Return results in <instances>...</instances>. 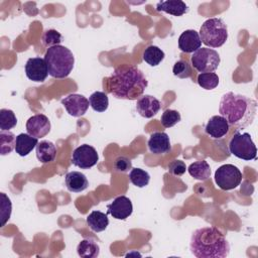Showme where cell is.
Wrapping results in <instances>:
<instances>
[{
  "instance_id": "ffe728a7",
  "label": "cell",
  "mask_w": 258,
  "mask_h": 258,
  "mask_svg": "<svg viewBox=\"0 0 258 258\" xmlns=\"http://www.w3.org/2000/svg\"><path fill=\"white\" fill-rule=\"evenodd\" d=\"M156 10L173 16H181L188 11V6L180 0H167L158 2L156 4Z\"/></svg>"
},
{
  "instance_id": "277c9868",
  "label": "cell",
  "mask_w": 258,
  "mask_h": 258,
  "mask_svg": "<svg viewBox=\"0 0 258 258\" xmlns=\"http://www.w3.org/2000/svg\"><path fill=\"white\" fill-rule=\"evenodd\" d=\"M43 58L47 64L48 75L52 78H67L74 69L75 56L67 46L55 45L47 48Z\"/></svg>"
},
{
  "instance_id": "f1b7e54d",
  "label": "cell",
  "mask_w": 258,
  "mask_h": 258,
  "mask_svg": "<svg viewBox=\"0 0 258 258\" xmlns=\"http://www.w3.org/2000/svg\"><path fill=\"white\" fill-rule=\"evenodd\" d=\"M17 124V118L12 110L1 109L0 110V129L2 131H9Z\"/></svg>"
},
{
  "instance_id": "7a4b0ae2",
  "label": "cell",
  "mask_w": 258,
  "mask_h": 258,
  "mask_svg": "<svg viewBox=\"0 0 258 258\" xmlns=\"http://www.w3.org/2000/svg\"><path fill=\"white\" fill-rule=\"evenodd\" d=\"M257 112V102L245 95L233 92L225 93L220 100L219 113L229 125L246 128L254 121Z\"/></svg>"
},
{
  "instance_id": "6da1fadb",
  "label": "cell",
  "mask_w": 258,
  "mask_h": 258,
  "mask_svg": "<svg viewBox=\"0 0 258 258\" xmlns=\"http://www.w3.org/2000/svg\"><path fill=\"white\" fill-rule=\"evenodd\" d=\"M148 82L136 66L122 64L116 68L113 73L103 79V89L106 93L122 100H138Z\"/></svg>"
},
{
  "instance_id": "83f0119b",
  "label": "cell",
  "mask_w": 258,
  "mask_h": 258,
  "mask_svg": "<svg viewBox=\"0 0 258 258\" xmlns=\"http://www.w3.org/2000/svg\"><path fill=\"white\" fill-rule=\"evenodd\" d=\"M129 179L137 187H144L149 183L150 175L146 170L141 168H132L129 173Z\"/></svg>"
},
{
  "instance_id": "f546056e",
  "label": "cell",
  "mask_w": 258,
  "mask_h": 258,
  "mask_svg": "<svg viewBox=\"0 0 258 258\" xmlns=\"http://www.w3.org/2000/svg\"><path fill=\"white\" fill-rule=\"evenodd\" d=\"M200 87L205 90H213L219 85V77L216 73H202L197 80Z\"/></svg>"
},
{
  "instance_id": "5b68a950",
  "label": "cell",
  "mask_w": 258,
  "mask_h": 258,
  "mask_svg": "<svg viewBox=\"0 0 258 258\" xmlns=\"http://www.w3.org/2000/svg\"><path fill=\"white\" fill-rule=\"evenodd\" d=\"M199 35L205 45L216 48L227 41L228 28L221 18H210L202 24Z\"/></svg>"
},
{
  "instance_id": "7402d4cb",
  "label": "cell",
  "mask_w": 258,
  "mask_h": 258,
  "mask_svg": "<svg viewBox=\"0 0 258 258\" xmlns=\"http://www.w3.org/2000/svg\"><path fill=\"white\" fill-rule=\"evenodd\" d=\"M77 252L80 257L96 258L100 254V247L94 239L86 238L79 243L77 247Z\"/></svg>"
},
{
  "instance_id": "cb8c5ba5",
  "label": "cell",
  "mask_w": 258,
  "mask_h": 258,
  "mask_svg": "<svg viewBox=\"0 0 258 258\" xmlns=\"http://www.w3.org/2000/svg\"><path fill=\"white\" fill-rule=\"evenodd\" d=\"M187 171L191 177L202 181L207 180L211 175V167L206 160H200L189 164Z\"/></svg>"
},
{
  "instance_id": "ac0fdd59",
  "label": "cell",
  "mask_w": 258,
  "mask_h": 258,
  "mask_svg": "<svg viewBox=\"0 0 258 258\" xmlns=\"http://www.w3.org/2000/svg\"><path fill=\"white\" fill-rule=\"evenodd\" d=\"M64 182L67 188L73 192H81L89 185L86 175L80 171L68 172L64 177Z\"/></svg>"
},
{
  "instance_id": "9a60e30c",
  "label": "cell",
  "mask_w": 258,
  "mask_h": 258,
  "mask_svg": "<svg viewBox=\"0 0 258 258\" xmlns=\"http://www.w3.org/2000/svg\"><path fill=\"white\" fill-rule=\"evenodd\" d=\"M161 104L158 99L151 95L141 96L136 103V111L144 118H151L158 113Z\"/></svg>"
},
{
  "instance_id": "836d02e7",
  "label": "cell",
  "mask_w": 258,
  "mask_h": 258,
  "mask_svg": "<svg viewBox=\"0 0 258 258\" xmlns=\"http://www.w3.org/2000/svg\"><path fill=\"white\" fill-rule=\"evenodd\" d=\"M0 215H1V227H4L7 221L10 219L12 212V204L10 199L4 194L1 192V206H0Z\"/></svg>"
},
{
  "instance_id": "d6986e66",
  "label": "cell",
  "mask_w": 258,
  "mask_h": 258,
  "mask_svg": "<svg viewBox=\"0 0 258 258\" xmlns=\"http://www.w3.org/2000/svg\"><path fill=\"white\" fill-rule=\"evenodd\" d=\"M38 138L29 135L28 133H20L16 136L15 151L20 156L28 155L33 148L36 147Z\"/></svg>"
},
{
  "instance_id": "4316f807",
  "label": "cell",
  "mask_w": 258,
  "mask_h": 258,
  "mask_svg": "<svg viewBox=\"0 0 258 258\" xmlns=\"http://www.w3.org/2000/svg\"><path fill=\"white\" fill-rule=\"evenodd\" d=\"M16 136L11 131H0V154L7 155L15 149Z\"/></svg>"
},
{
  "instance_id": "1f68e13d",
  "label": "cell",
  "mask_w": 258,
  "mask_h": 258,
  "mask_svg": "<svg viewBox=\"0 0 258 258\" xmlns=\"http://www.w3.org/2000/svg\"><path fill=\"white\" fill-rule=\"evenodd\" d=\"M172 73L175 77H177L179 79H186V78L191 77L192 71H191V67L187 60L179 59L173 64Z\"/></svg>"
},
{
  "instance_id": "e575fe53",
  "label": "cell",
  "mask_w": 258,
  "mask_h": 258,
  "mask_svg": "<svg viewBox=\"0 0 258 258\" xmlns=\"http://www.w3.org/2000/svg\"><path fill=\"white\" fill-rule=\"evenodd\" d=\"M113 167L117 172H129L132 169V162L126 156H118L114 161Z\"/></svg>"
},
{
  "instance_id": "52a82bcc",
  "label": "cell",
  "mask_w": 258,
  "mask_h": 258,
  "mask_svg": "<svg viewBox=\"0 0 258 258\" xmlns=\"http://www.w3.org/2000/svg\"><path fill=\"white\" fill-rule=\"evenodd\" d=\"M190 60L194 68L202 74L213 73L216 71L220 64L221 58L215 49L209 47H201L192 53Z\"/></svg>"
},
{
  "instance_id": "4dcf8cb0",
  "label": "cell",
  "mask_w": 258,
  "mask_h": 258,
  "mask_svg": "<svg viewBox=\"0 0 258 258\" xmlns=\"http://www.w3.org/2000/svg\"><path fill=\"white\" fill-rule=\"evenodd\" d=\"M61 41H62V36L55 29H47L43 32L41 36L42 44L48 48L55 45H60Z\"/></svg>"
},
{
  "instance_id": "5bb4252c",
  "label": "cell",
  "mask_w": 258,
  "mask_h": 258,
  "mask_svg": "<svg viewBox=\"0 0 258 258\" xmlns=\"http://www.w3.org/2000/svg\"><path fill=\"white\" fill-rule=\"evenodd\" d=\"M229 128L230 125L223 116L215 115L208 120L205 132L213 139H221L229 132Z\"/></svg>"
},
{
  "instance_id": "d4e9b609",
  "label": "cell",
  "mask_w": 258,
  "mask_h": 258,
  "mask_svg": "<svg viewBox=\"0 0 258 258\" xmlns=\"http://www.w3.org/2000/svg\"><path fill=\"white\" fill-rule=\"evenodd\" d=\"M164 52L156 45H149L143 52V59L151 67L158 66L164 59Z\"/></svg>"
},
{
  "instance_id": "484cf974",
  "label": "cell",
  "mask_w": 258,
  "mask_h": 258,
  "mask_svg": "<svg viewBox=\"0 0 258 258\" xmlns=\"http://www.w3.org/2000/svg\"><path fill=\"white\" fill-rule=\"evenodd\" d=\"M90 106L96 112H105L109 106V99L105 92L96 91L89 97Z\"/></svg>"
},
{
  "instance_id": "ba28073f",
  "label": "cell",
  "mask_w": 258,
  "mask_h": 258,
  "mask_svg": "<svg viewBox=\"0 0 258 258\" xmlns=\"http://www.w3.org/2000/svg\"><path fill=\"white\" fill-rule=\"evenodd\" d=\"M242 173L240 169L233 164H224L215 172L216 184L224 190H231L240 185Z\"/></svg>"
},
{
  "instance_id": "603a6c76",
  "label": "cell",
  "mask_w": 258,
  "mask_h": 258,
  "mask_svg": "<svg viewBox=\"0 0 258 258\" xmlns=\"http://www.w3.org/2000/svg\"><path fill=\"white\" fill-rule=\"evenodd\" d=\"M87 224L90 229L94 232H102L109 225V219L107 214H104L100 211H93L87 217Z\"/></svg>"
},
{
  "instance_id": "9c48e42d",
  "label": "cell",
  "mask_w": 258,
  "mask_h": 258,
  "mask_svg": "<svg viewBox=\"0 0 258 258\" xmlns=\"http://www.w3.org/2000/svg\"><path fill=\"white\" fill-rule=\"evenodd\" d=\"M98 160L99 155L97 153V150L89 144L80 145L74 150L72 155V163L82 169H88L93 167L97 164Z\"/></svg>"
},
{
  "instance_id": "e0dca14e",
  "label": "cell",
  "mask_w": 258,
  "mask_h": 258,
  "mask_svg": "<svg viewBox=\"0 0 258 258\" xmlns=\"http://www.w3.org/2000/svg\"><path fill=\"white\" fill-rule=\"evenodd\" d=\"M148 148L153 154H164L171 149L169 136L165 132H154L150 135Z\"/></svg>"
},
{
  "instance_id": "8fae6325",
  "label": "cell",
  "mask_w": 258,
  "mask_h": 258,
  "mask_svg": "<svg viewBox=\"0 0 258 258\" xmlns=\"http://www.w3.org/2000/svg\"><path fill=\"white\" fill-rule=\"evenodd\" d=\"M61 105L71 116L81 117L86 114L90 106V102L83 95L70 94L61 100Z\"/></svg>"
},
{
  "instance_id": "3957f363",
  "label": "cell",
  "mask_w": 258,
  "mask_h": 258,
  "mask_svg": "<svg viewBox=\"0 0 258 258\" xmlns=\"http://www.w3.org/2000/svg\"><path fill=\"white\" fill-rule=\"evenodd\" d=\"M189 249L197 258H225L230 245L224 234L216 227H203L194 231Z\"/></svg>"
},
{
  "instance_id": "30bf717a",
  "label": "cell",
  "mask_w": 258,
  "mask_h": 258,
  "mask_svg": "<svg viewBox=\"0 0 258 258\" xmlns=\"http://www.w3.org/2000/svg\"><path fill=\"white\" fill-rule=\"evenodd\" d=\"M25 75L26 77L33 82H43L48 76V69L44 58L35 56L27 59L25 63Z\"/></svg>"
},
{
  "instance_id": "7c38bea8",
  "label": "cell",
  "mask_w": 258,
  "mask_h": 258,
  "mask_svg": "<svg viewBox=\"0 0 258 258\" xmlns=\"http://www.w3.org/2000/svg\"><path fill=\"white\" fill-rule=\"evenodd\" d=\"M133 212L132 202L125 196H119L113 202L107 205V214L111 215L117 220H125L131 216Z\"/></svg>"
},
{
  "instance_id": "2e32d148",
  "label": "cell",
  "mask_w": 258,
  "mask_h": 258,
  "mask_svg": "<svg viewBox=\"0 0 258 258\" xmlns=\"http://www.w3.org/2000/svg\"><path fill=\"white\" fill-rule=\"evenodd\" d=\"M202 46L199 32L195 29L184 30L178 37V47L183 52H195Z\"/></svg>"
},
{
  "instance_id": "4fadbf2b",
  "label": "cell",
  "mask_w": 258,
  "mask_h": 258,
  "mask_svg": "<svg viewBox=\"0 0 258 258\" xmlns=\"http://www.w3.org/2000/svg\"><path fill=\"white\" fill-rule=\"evenodd\" d=\"M26 131L33 137H44L50 131V121L43 114H35L27 120Z\"/></svg>"
},
{
  "instance_id": "d590c367",
  "label": "cell",
  "mask_w": 258,
  "mask_h": 258,
  "mask_svg": "<svg viewBox=\"0 0 258 258\" xmlns=\"http://www.w3.org/2000/svg\"><path fill=\"white\" fill-rule=\"evenodd\" d=\"M186 170V165L181 160H173L168 164V172L174 176H181Z\"/></svg>"
},
{
  "instance_id": "d6a6232c",
  "label": "cell",
  "mask_w": 258,
  "mask_h": 258,
  "mask_svg": "<svg viewBox=\"0 0 258 258\" xmlns=\"http://www.w3.org/2000/svg\"><path fill=\"white\" fill-rule=\"evenodd\" d=\"M181 120V116L178 111L172 110V109H166L160 118L161 124L165 128H170L177 124Z\"/></svg>"
},
{
  "instance_id": "8992f818",
  "label": "cell",
  "mask_w": 258,
  "mask_h": 258,
  "mask_svg": "<svg viewBox=\"0 0 258 258\" xmlns=\"http://www.w3.org/2000/svg\"><path fill=\"white\" fill-rule=\"evenodd\" d=\"M229 151L243 160L256 159L257 148L249 133L236 132L229 142Z\"/></svg>"
},
{
  "instance_id": "44dd1931",
  "label": "cell",
  "mask_w": 258,
  "mask_h": 258,
  "mask_svg": "<svg viewBox=\"0 0 258 258\" xmlns=\"http://www.w3.org/2000/svg\"><path fill=\"white\" fill-rule=\"evenodd\" d=\"M36 157L41 163H48L54 160L56 155L55 145L48 140H41L35 147Z\"/></svg>"
}]
</instances>
